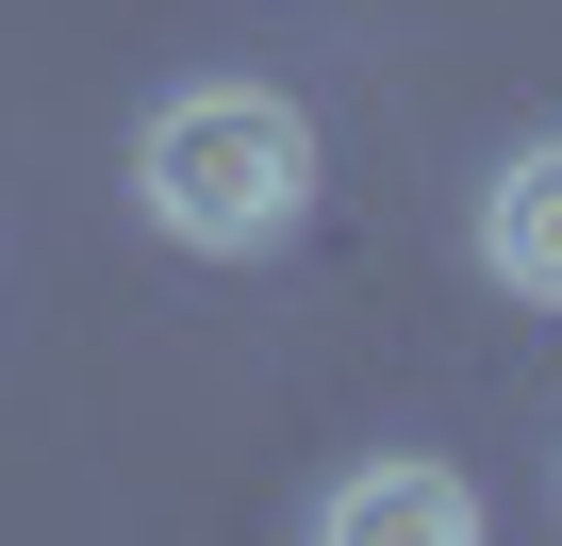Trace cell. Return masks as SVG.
<instances>
[{
  "label": "cell",
  "instance_id": "cell-2",
  "mask_svg": "<svg viewBox=\"0 0 562 546\" xmlns=\"http://www.w3.org/2000/svg\"><path fill=\"white\" fill-rule=\"evenodd\" d=\"M315 530L331 546H480V480L463 464H348L315 497Z\"/></svg>",
  "mask_w": 562,
  "mask_h": 546
},
{
  "label": "cell",
  "instance_id": "cell-3",
  "mask_svg": "<svg viewBox=\"0 0 562 546\" xmlns=\"http://www.w3.org/2000/svg\"><path fill=\"white\" fill-rule=\"evenodd\" d=\"M480 265H496L513 299H546V315H562V133L496 149V182H480Z\"/></svg>",
  "mask_w": 562,
  "mask_h": 546
},
{
  "label": "cell",
  "instance_id": "cell-1",
  "mask_svg": "<svg viewBox=\"0 0 562 546\" xmlns=\"http://www.w3.org/2000/svg\"><path fill=\"white\" fill-rule=\"evenodd\" d=\"M133 199H149L166 248L248 265V248H281V232L315 215V116L281 100V83H182L133 133Z\"/></svg>",
  "mask_w": 562,
  "mask_h": 546
}]
</instances>
